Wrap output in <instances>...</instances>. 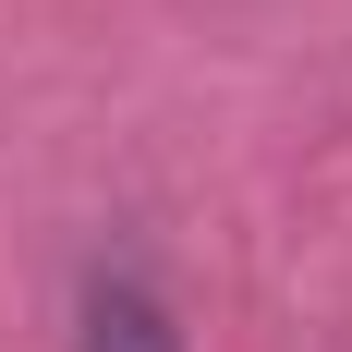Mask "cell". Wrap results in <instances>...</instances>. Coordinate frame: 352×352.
Returning <instances> with one entry per match:
<instances>
[{
  "label": "cell",
  "mask_w": 352,
  "mask_h": 352,
  "mask_svg": "<svg viewBox=\"0 0 352 352\" xmlns=\"http://www.w3.org/2000/svg\"><path fill=\"white\" fill-rule=\"evenodd\" d=\"M73 352H182V328L146 267H85V340Z\"/></svg>",
  "instance_id": "cell-1"
}]
</instances>
